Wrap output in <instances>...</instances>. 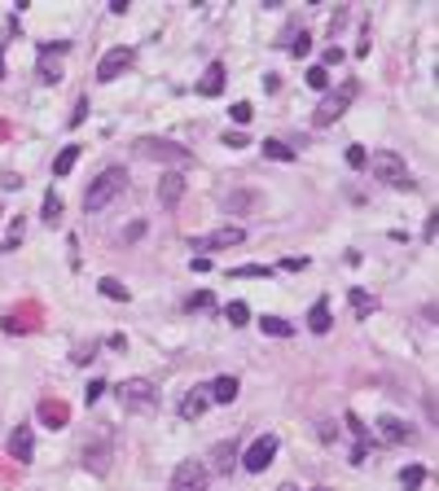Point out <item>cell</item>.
I'll return each mask as SVG.
<instances>
[{"label":"cell","mask_w":439,"mask_h":491,"mask_svg":"<svg viewBox=\"0 0 439 491\" xmlns=\"http://www.w3.org/2000/svg\"><path fill=\"white\" fill-rule=\"evenodd\" d=\"M132 62H136V53L127 49V44H114V49H105V53H101V62H97V83L119 79L123 70H132Z\"/></svg>","instance_id":"obj_6"},{"label":"cell","mask_w":439,"mask_h":491,"mask_svg":"<svg viewBox=\"0 0 439 491\" xmlns=\"http://www.w3.org/2000/svg\"><path fill=\"white\" fill-rule=\"evenodd\" d=\"M351 105V88H343V92H325V101L316 105V114H312V123L316 127H329L334 118H343V110Z\"/></svg>","instance_id":"obj_11"},{"label":"cell","mask_w":439,"mask_h":491,"mask_svg":"<svg viewBox=\"0 0 439 491\" xmlns=\"http://www.w3.org/2000/svg\"><path fill=\"white\" fill-rule=\"evenodd\" d=\"M185 307H189V311H211V307H216V294H211V290H198V294L185 298Z\"/></svg>","instance_id":"obj_30"},{"label":"cell","mask_w":439,"mask_h":491,"mask_svg":"<svg viewBox=\"0 0 439 491\" xmlns=\"http://www.w3.org/2000/svg\"><path fill=\"white\" fill-rule=\"evenodd\" d=\"M264 158L268 163H294V145H286V140H264Z\"/></svg>","instance_id":"obj_24"},{"label":"cell","mask_w":439,"mask_h":491,"mask_svg":"<svg viewBox=\"0 0 439 491\" xmlns=\"http://www.w3.org/2000/svg\"><path fill=\"white\" fill-rule=\"evenodd\" d=\"M40 421L49 426V430H62V426L70 421V408H66L62 399H44V404H40Z\"/></svg>","instance_id":"obj_18"},{"label":"cell","mask_w":439,"mask_h":491,"mask_svg":"<svg viewBox=\"0 0 439 491\" xmlns=\"http://www.w3.org/2000/svg\"><path fill=\"white\" fill-rule=\"evenodd\" d=\"M198 92H203V97H220V92H224V62H211V66H207V75H203V83H198Z\"/></svg>","instance_id":"obj_20"},{"label":"cell","mask_w":439,"mask_h":491,"mask_svg":"<svg viewBox=\"0 0 439 491\" xmlns=\"http://www.w3.org/2000/svg\"><path fill=\"white\" fill-rule=\"evenodd\" d=\"M369 448H374V435L356 439V443H351V457H347V461H351V465H365V461H369Z\"/></svg>","instance_id":"obj_33"},{"label":"cell","mask_w":439,"mask_h":491,"mask_svg":"<svg viewBox=\"0 0 439 491\" xmlns=\"http://www.w3.org/2000/svg\"><path fill=\"white\" fill-rule=\"evenodd\" d=\"M303 79H307V88H316V92H325V88H329L325 66H307V70H303Z\"/></svg>","instance_id":"obj_32"},{"label":"cell","mask_w":439,"mask_h":491,"mask_svg":"<svg viewBox=\"0 0 439 491\" xmlns=\"http://www.w3.org/2000/svg\"><path fill=\"white\" fill-rule=\"evenodd\" d=\"M84 118H88V97H79V101H75V110H70V127H79Z\"/></svg>","instance_id":"obj_41"},{"label":"cell","mask_w":439,"mask_h":491,"mask_svg":"<svg viewBox=\"0 0 439 491\" xmlns=\"http://www.w3.org/2000/svg\"><path fill=\"white\" fill-rule=\"evenodd\" d=\"M277 491H303V487H294V483H286V487H277Z\"/></svg>","instance_id":"obj_47"},{"label":"cell","mask_w":439,"mask_h":491,"mask_svg":"<svg viewBox=\"0 0 439 491\" xmlns=\"http://www.w3.org/2000/svg\"><path fill=\"white\" fill-rule=\"evenodd\" d=\"M119 404L127 412H154L159 408V386L150 377H127V382H119Z\"/></svg>","instance_id":"obj_4"},{"label":"cell","mask_w":439,"mask_h":491,"mask_svg":"<svg viewBox=\"0 0 439 491\" xmlns=\"http://www.w3.org/2000/svg\"><path fill=\"white\" fill-rule=\"evenodd\" d=\"M0 75H5V40H0Z\"/></svg>","instance_id":"obj_46"},{"label":"cell","mask_w":439,"mask_h":491,"mask_svg":"<svg viewBox=\"0 0 439 491\" xmlns=\"http://www.w3.org/2000/svg\"><path fill=\"white\" fill-rule=\"evenodd\" d=\"M79 457H84V470H88V474H105V470H110V435L88 439Z\"/></svg>","instance_id":"obj_13"},{"label":"cell","mask_w":439,"mask_h":491,"mask_svg":"<svg viewBox=\"0 0 439 491\" xmlns=\"http://www.w3.org/2000/svg\"><path fill=\"white\" fill-rule=\"evenodd\" d=\"M181 198H185V176H181V171H167V176L159 180V202H163L167 211H176V207H181Z\"/></svg>","instance_id":"obj_15"},{"label":"cell","mask_w":439,"mask_h":491,"mask_svg":"<svg viewBox=\"0 0 439 491\" xmlns=\"http://www.w3.org/2000/svg\"><path fill=\"white\" fill-rule=\"evenodd\" d=\"M66 53H70L66 40L40 44V62H35V66H40V79H44V83H57V79H62V57H66Z\"/></svg>","instance_id":"obj_8"},{"label":"cell","mask_w":439,"mask_h":491,"mask_svg":"<svg viewBox=\"0 0 439 491\" xmlns=\"http://www.w3.org/2000/svg\"><path fill=\"white\" fill-rule=\"evenodd\" d=\"M220 211L224 215H251V211H259V194H255V189H224V194H220Z\"/></svg>","instance_id":"obj_12"},{"label":"cell","mask_w":439,"mask_h":491,"mask_svg":"<svg viewBox=\"0 0 439 491\" xmlns=\"http://www.w3.org/2000/svg\"><path fill=\"white\" fill-rule=\"evenodd\" d=\"M229 277H233V281H237V277H272V268H268V263H242V268H233Z\"/></svg>","instance_id":"obj_34"},{"label":"cell","mask_w":439,"mask_h":491,"mask_svg":"<svg viewBox=\"0 0 439 491\" xmlns=\"http://www.w3.org/2000/svg\"><path fill=\"white\" fill-rule=\"evenodd\" d=\"M277 448H281V443H277V435H259V439L251 443V448L242 452V465H246V474H264L268 465H272V457H277Z\"/></svg>","instance_id":"obj_7"},{"label":"cell","mask_w":439,"mask_h":491,"mask_svg":"<svg viewBox=\"0 0 439 491\" xmlns=\"http://www.w3.org/2000/svg\"><path fill=\"white\" fill-rule=\"evenodd\" d=\"M22 233H27V215H18V220L9 224V237H5V246H0V250H18L22 246Z\"/></svg>","instance_id":"obj_29"},{"label":"cell","mask_w":439,"mask_h":491,"mask_svg":"<svg viewBox=\"0 0 439 491\" xmlns=\"http://www.w3.org/2000/svg\"><path fill=\"white\" fill-rule=\"evenodd\" d=\"M347 303H351L356 316H374V311H378V298H374L369 290H360V285H356V290L347 294Z\"/></svg>","instance_id":"obj_23"},{"label":"cell","mask_w":439,"mask_h":491,"mask_svg":"<svg viewBox=\"0 0 439 491\" xmlns=\"http://www.w3.org/2000/svg\"><path fill=\"white\" fill-rule=\"evenodd\" d=\"M105 386H110V382H105V377H92L88 386H84V399H88V404H97L101 395H105Z\"/></svg>","instance_id":"obj_35"},{"label":"cell","mask_w":439,"mask_h":491,"mask_svg":"<svg viewBox=\"0 0 439 491\" xmlns=\"http://www.w3.org/2000/svg\"><path fill=\"white\" fill-rule=\"evenodd\" d=\"M207 408H211V395H207V386H194V390H189L185 399H181V417H185V421H198V417H203Z\"/></svg>","instance_id":"obj_16"},{"label":"cell","mask_w":439,"mask_h":491,"mask_svg":"<svg viewBox=\"0 0 439 491\" xmlns=\"http://www.w3.org/2000/svg\"><path fill=\"white\" fill-rule=\"evenodd\" d=\"M119 194H127V171H123V167H105L97 180L88 185V194H84V211H88V215H97V211L110 207Z\"/></svg>","instance_id":"obj_1"},{"label":"cell","mask_w":439,"mask_h":491,"mask_svg":"<svg viewBox=\"0 0 439 491\" xmlns=\"http://www.w3.org/2000/svg\"><path fill=\"white\" fill-rule=\"evenodd\" d=\"M281 268H286V272H303V268H307V259H303V255H294V259H281Z\"/></svg>","instance_id":"obj_42"},{"label":"cell","mask_w":439,"mask_h":491,"mask_svg":"<svg viewBox=\"0 0 439 491\" xmlns=\"http://www.w3.org/2000/svg\"><path fill=\"white\" fill-rule=\"evenodd\" d=\"M229 118H233L237 127H242V123H251V105H246V101H237V105H229Z\"/></svg>","instance_id":"obj_39"},{"label":"cell","mask_w":439,"mask_h":491,"mask_svg":"<svg viewBox=\"0 0 439 491\" xmlns=\"http://www.w3.org/2000/svg\"><path fill=\"white\" fill-rule=\"evenodd\" d=\"M207 478H211V470L203 461H181L172 474V491H207Z\"/></svg>","instance_id":"obj_10"},{"label":"cell","mask_w":439,"mask_h":491,"mask_svg":"<svg viewBox=\"0 0 439 491\" xmlns=\"http://www.w3.org/2000/svg\"><path fill=\"white\" fill-rule=\"evenodd\" d=\"M220 140H224V145H229V149H246V145H251V136H246L242 127H237V132H224Z\"/></svg>","instance_id":"obj_36"},{"label":"cell","mask_w":439,"mask_h":491,"mask_svg":"<svg viewBox=\"0 0 439 491\" xmlns=\"http://www.w3.org/2000/svg\"><path fill=\"white\" fill-rule=\"evenodd\" d=\"M312 53V35H299V40H290V57H307Z\"/></svg>","instance_id":"obj_40"},{"label":"cell","mask_w":439,"mask_h":491,"mask_svg":"<svg viewBox=\"0 0 439 491\" xmlns=\"http://www.w3.org/2000/svg\"><path fill=\"white\" fill-rule=\"evenodd\" d=\"M343 62V49H338V44H334V49H325V66H338Z\"/></svg>","instance_id":"obj_45"},{"label":"cell","mask_w":439,"mask_h":491,"mask_svg":"<svg viewBox=\"0 0 439 491\" xmlns=\"http://www.w3.org/2000/svg\"><path fill=\"white\" fill-rule=\"evenodd\" d=\"M40 220L49 224V229H57V224H62V194H57V189H44V207H40Z\"/></svg>","instance_id":"obj_21"},{"label":"cell","mask_w":439,"mask_h":491,"mask_svg":"<svg viewBox=\"0 0 439 491\" xmlns=\"http://www.w3.org/2000/svg\"><path fill=\"white\" fill-rule=\"evenodd\" d=\"M374 443H413L418 439V426L413 421H400V417H378V426L369 430Z\"/></svg>","instance_id":"obj_9"},{"label":"cell","mask_w":439,"mask_h":491,"mask_svg":"<svg viewBox=\"0 0 439 491\" xmlns=\"http://www.w3.org/2000/svg\"><path fill=\"white\" fill-rule=\"evenodd\" d=\"M259 329H264L268 338H290V333H294V325L281 320V316H259Z\"/></svg>","instance_id":"obj_25"},{"label":"cell","mask_w":439,"mask_h":491,"mask_svg":"<svg viewBox=\"0 0 439 491\" xmlns=\"http://www.w3.org/2000/svg\"><path fill=\"white\" fill-rule=\"evenodd\" d=\"M0 211H5V207H0Z\"/></svg>","instance_id":"obj_49"},{"label":"cell","mask_w":439,"mask_h":491,"mask_svg":"<svg viewBox=\"0 0 439 491\" xmlns=\"http://www.w3.org/2000/svg\"><path fill=\"white\" fill-rule=\"evenodd\" d=\"M237 390H242V382H237L233 373H220L216 382L207 386V395H211V404H233L237 399Z\"/></svg>","instance_id":"obj_17"},{"label":"cell","mask_w":439,"mask_h":491,"mask_svg":"<svg viewBox=\"0 0 439 491\" xmlns=\"http://www.w3.org/2000/svg\"><path fill=\"white\" fill-rule=\"evenodd\" d=\"M316 491H329V487H316Z\"/></svg>","instance_id":"obj_48"},{"label":"cell","mask_w":439,"mask_h":491,"mask_svg":"<svg viewBox=\"0 0 439 491\" xmlns=\"http://www.w3.org/2000/svg\"><path fill=\"white\" fill-rule=\"evenodd\" d=\"M329 325H334V316H329V298H316L312 311H307V329H312V333H329Z\"/></svg>","instance_id":"obj_19"},{"label":"cell","mask_w":439,"mask_h":491,"mask_svg":"<svg viewBox=\"0 0 439 491\" xmlns=\"http://www.w3.org/2000/svg\"><path fill=\"white\" fill-rule=\"evenodd\" d=\"M141 237H145V224L136 220V224H127V229L119 233V242H123V246H132V242H141Z\"/></svg>","instance_id":"obj_37"},{"label":"cell","mask_w":439,"mask_h":491,"mask_svg":"<svg viewBox=\"0 0 439 491\" xmlns=\"http://www.w3.org/2000/svg\"><path fill=\"white\" fill-rule=\"evenodd\" d=\"M347 167H351V171H360V167H369V154H365L360 145H351V149H347Z\"/></svg>","instance_id":"obj_38"},{"label":"cell","mask_w":439,"mask_h":491,"mask_svg":"<svg viewBox=\"0 0 439 491\" xmlns=\"http://www.w3.org/2000/svg\"><path fill=\"white\" fill-rule=\"evenodd\" d=\"M426 483V470H422V465H405V470H400V487H405V491H418Z\"/></svg>","instance_id":"obj_27"},{"label":"cell","mask_w":439,"mask_h":491,"mask_svg":"<svg viewBox=\"0 0 439 491\" xmlns=\"http://www.w3.org/2000/svg\"><path fill=\"white\" fill-rule=\"evenodd\" d=\"M369 167H374V176H378V180L391 185V189H405V194H409V189H418L413 171L405 167V158H400L396 149H378L374 158H369Z\"/></svg>","instance_id":"obj_3"},{"label":"cell","mask_w":439,"mask_h":491,"mask_svg":"<svg viewBox=\"0 0 439 491\" xmlns=\"http://www.w3.org/2000/svg\"><path fill=\"white\" fill-rule=\"evenodd\" d=\"M132 154L136 158H150V163H163V167H194V154L189 149H181L176 140H163V136H141L136 145H132Z\"/></svg>","instance_id":"obj_2"},{"label":"cell","mask_w":439,"mask_h":491,"mask_svg":"<svg viewBox=\"0 0 439 491\" xmlns=\"http://www.w3.org/2000/svg\"><path fill=\"white\" fill-rule=\"evenodd\" d=\"M31 452H35V435H31V426L22 421V426H14V435H9V457L31 465Z\"/></svg>","instance_id":"obj_14"},{"label":"cell","mask_w":439,"mask_h":491,"mask_svg":"<svg viewBox=\"0 0 439 491\" xmlns=\"http://www.w3.org/2000/svg\"><path fill=\"white\" fill-rule=\"evenodd\" d=\"M233 457H237V443H233V439L216 443V452H211V470H216V474H229V470H233Z\"/></svg>","instance_id":"obj_22"},{"label":"cell","mask_w":439,"mask_h":491,"mask_svg":"<svg viewBox=\"0 0 439 491\" xmlns=\"http://www.w3.org/2000/svg\"><path fill=\"white\" fill-rule=\"evenodd\" d=\"M242 242H246L242 224H224V229H211L203 237H194L189 246H198V255H216V250H229V246H242Z\"/></svg>","instance_id":"obj_5"},{"label":"cell","mask_w":439,"mask_h":491,"mask_svg":"<svg viewBox=\"0 0 439 491\" xmlns=\"http://www.w3.org/2000/svg\"><path fill=\"white\" fill-rule=\"evenodd\" d=\"M316 435H321L325 443H334V435H338V426H334V421H321V426H316Z\"/></svg>","instance_id":"obj_43"},{"label":"cell","mask_w":439,"mask_h":491,"mask_svg":"<svg viewBox=\"0 0 439 491\" xmlns=\"http://www.w3.org/2000/svg\"><path fill=\"white\" fill-rule=\"evenodd\" d=\"M224 320H229V325H237V329H242L246 320H251V307H246V303H229V307H224Z\"/></svg>","instance_id":"obj_31"},{"label":"cell","mask_w":439,"mask_h":491,"mask_svg":"<svg viewBox=\"0 0 439 491\" xmlns=\"http://www.w3.org/2000/svg\"><path fill=\"white\" fill-rule=\"evenodd\" d=\"M189 268H194V272H207L211 259H207V255H194V259H189Z\"/></svg>","instance_id":"obj_44"},{"label":"cell","mask_w":439,"mask_h":491,"mask_svg":"<svg viewBox=\"0 0 439 491\" xmlns=\"http://www.w3.org/2000/svg\"><path fill=\"white\" fill-rule=\"evenodd\" d=\"M79 163V145H66L62 154H57V158H53V176H66L70 171V167H75Z\"/></svg>","instance_id":"obj_28"},{"label":"cell","mask_w":439,"mask_h":491,"mask_svg":"<svg viewBox=\"0 0 439 491\" xmlns=\"http://www.w3.org/2000/svg\"><path fill=\"white\" fill-rule=\"evenodd\" d=\"M97 290H101L105 298H114V303H132V290H127V285H119L114 277H105V281H97Z\"/></svg>","instance_id":"obj_26"}]
</instances>
